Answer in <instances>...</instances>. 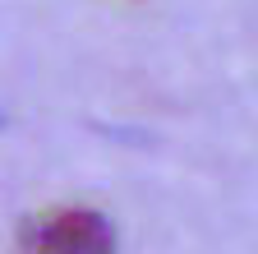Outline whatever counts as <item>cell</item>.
<instances>
[{
  "mask_svg": "<svg viewBox=\"0 0 258 254\" xmlns=\"http://www.w3.org/2000/svg\"><path fill=\"white\" fill-rule=\"evenodd\" d=\"M32 254H115V231L92 208H60L37 227Z\"/></svg>",
  "mask_w": 258,
  "mask_h": 254,
  "instance_id": "obj_1",
  "label": "cell"
}]
</instances>
